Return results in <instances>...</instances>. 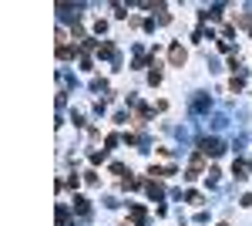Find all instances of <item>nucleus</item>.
Segmentation results:
<instances>
[{
	"instance_id": "obj_12",
	"label": "nucleus",
	"mask_w": 252,
	"mask_h": 226,
	"mask_svg": "<svg viewBox=\"0 0 252 226\" xmlns=\"http://www.w3.org/2000/svg\"><path fill=\"white\" fill-rule=\"evenodd\" d=\"M249 31H252V27H249Z\"/></svg>"
},
{
	"instance_id": "obj_5",
	"label": "nucleus",
	"mask_w": 252,
	"mask_h": 226,
	"mask_svg": "<svg viewBox=\"0 0 252 226\" xmlns=\"http://www.w3.org/2000/svg\"><path fill=\"white\" fill-rule=\"evenodd\" d=\"M148 196H151V199H162V196H165V189H162L158 182H148Z\"/></svg>"
},
{
	"instance_id": "obj_6",
	"label": "nucleus",
	"mask_w": 252,
	"mask_h": 226,
	"mask_svg": "<svg viewBox=\"0 0 252 226\" xmlns=\"http://www.w3.org/2000/svg\"><path fill=\"white\" fill-rule=\"evenodd\" d=\"M74 210H77L81 216H88V199H84V196H74Z\"/></svg>"
},
{
	"instance_id": "obj_2",
	"label": "nucleus",
	"mask_w": 252,
	"mask_h": 226,
	"mask_svg": "<svg viewBox=\"0 0 252 226\" xmlns=\"http://www.w3.org/2000/svg\"><path fill=\"white\" fill-rule=\"evenodd\" d=\"M198 152H202V155H219L222 145H219L215 139H202V142H198Z\"/></svg>"
},
{
	"instance_id": "obj_11",
	"label": "nucleus",
	"mask_w": 252,
	"mask_h": 226,
	"mask_svg": "<svg viewBox=\"0 0 252 226\" xmlns=\"http://www.w3.org/2000/svg\"><path fill=\"white\" fill-rule=\"evenodd\" d=\"M148 81H151V84H158V81H162V71H158V65H155V71L148 75Z\"/></svg>"
},
{
	"instance_id": "obj_3",
	"label": "nucleus",
	"mask_w": 252,
	"mask_h": 226,
	"mask_svg": "<svg viewBox=\"0 0 252 226\" xmlns=\"http://www.w3.org/2000/svg\"><path fill=\"white\" fill-rule=\"evenodd\" d=\"M168 58H172V65H175V68H182V65H185V48H178V44H175V48L168 51Z\"/></svg>"
},
{
	"instance_id": "obj_7",
	"label": "nucleus",
	"mask_w": 252,
	"mask_h": 226,
	"mask_svg": "<svg viewBox=\"0 0 252 226\" xmlns=\"http://www.w3.org/2000/svg\"><path fill=\"white\" fill-rule=\"evenodd\" d=\"M242 88H246L242 78H232V81H229V91H242Z\"/></svg>"
},
{
	"instance_id": "obj_10",
	"label": "nucleus",
	"mask_w": 252,
	"mask_h": 226,
	"mask_svg": "<svg viewBox=\"0 0 252 226\" xmlns=\"http://www.w3.org/2000/svg\"><path fill=\"white\" fill-rule=\"evenodd\" d=\"M98 51H101V58H111V54H115V48H111V44H101Z\"/></svg>"
},
{
	"instance_id": "obj_4",
	"label": "nucleus",
	"mask_w": 252,
	"mask_h": 226,
	"mask_svg": "<svg viewBox=\"0 0 252 226\" xmlns=\"http://www.w3.org/2000/svg\"><path fill=\"white\" fill-rule=\"evenodd\" d=\"M145 220H148V216H145V210H141V206H134V210H131V223H134V226H145Z\"/></svg>"
},
{
	"instance_id": "obj_8",
	"label": "nucleus",
	"mask_w": 252,
	"mask_h": 226,
	"mask_svg": "<svg viewBox=\"0 0 252 226\" xmlns=\"http://www.w3.org/2000/svg\"><path fill=\"white\" fill-rule=\"evenodd\" d=\"M236 172H239V179H242L246 172H252V165H249V162H236Z\"/></svg>"
},
{
	"instance_id": "obj_1",
	"label": "nucleus",
	"mask_w": 252,
	"mask_h": 226,
	"mask_svg": "<svg viewBox=\"0 0 252 226\" xmlns=\"http://www.w3.org/2000/svg\"><path fill=\"white\" fill-rule=\"evenodd\" d=\"M202 169H205V155L202 152H195L189 162V172H185V179H195V176H202Z\"/></svg>"
},
{
	"instance_id": "obj_9",
	"label": "nucleus",
	"mask_w": 252,
	"mask_h": 226,
	"mask_svg": "<svg viewBox=\"0 0 252 226\" xmlns=\"http://www.w3.org/2000/svg\"><path fill=\"white\" fill-rule=\"evenodd\" d=\"M58 58H61V61L71 58V48H67V44H58Z\"/></svg>"
}]
</instances>
